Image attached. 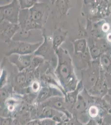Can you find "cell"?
Masks as SVG:
<instances>
[{
	"instance_id": "5bb4252c",
	"label": "cell",
	"mask_w": 111,
	"mask_h": 125,
	"mask_svg": "<svg viewBox=\"0 0 111 125\" xmlns=\"http://www.w3.org/2000/svg\"><path fill=\"white\" fill-rule=\"evenodd\" d=\"M73 46L74 55L83 54L88 48V43L85 38H79L71 42Z\"/></svg>"
},
{
	"instance_id": "7c38bea8",
	"label": "cell",
	"mask_w": 111,
	"mask_h": 125,
	"mask_svg": "<svg viewBox=\"0 0 111 125\" xmlns=\"http://www.w3.org/2000/svg\"><path fill=\"white\" fill-rule=\"evenodd\" d=\"M67 33V31H64L61 28H58L54 31L52 37V45L55 51L60 48L61 45L65 41Z\"/></svg>"
},
{
	"instance_id": "603a6c76",
	"label": "cell",
	"mask_w": 111,
	"mask_h": 125,
	"mask_svg": "<svg viewBox=\"0 0 111 125\" xmlns=\"http://www.w3.org/2000/svg\"><path fill=\"white\" fill-rule=\"evenodd\" d=\"M27 125H41V121L36 120L28 123Z\"/></svg>"
},
{
	"instance_id": "30bf717a",
	"label": "cell",
	"mask_w": 111,
	"mask_h": 125,
	"mask_svg": "<svg viewBox=\"0 0 111 125\" xmlns=\"http://www.w3.org/2000/svg\"><path fill=\"white\" fill-rule=\"evenodd\" d=\"M34 54L27 55L12 54L8 57L9 62L17 68L18 72H22L30 67Z\"/></svg>"
},
{
	"instance_id": "d6986e66",
	"label": "cell",
	"mask_w": 111,
	"mask_h": 125,
	"mask_svg": "<svg viewBox=\"0 0 111 125\" xmlns=\"http://www.w3.org/2000/svg\"><path fill=\"white\" fill-rule=\"evenodd\" d=\"M38 1L37 0H19L21 9H30Z\"/></svg>"
},
{
	"instance_id": "9c48e42d",
	"label": "cell",
	"mask_w": 111,
	"mask_h": 125,
	"mask_svg": "<svg viewBox=\"0 0 111 125\" xmlns=\"http://www.w3.org/2000/svg\"><path fill=\"white\" fill-rule=\"evenodd\" d=\"M20 28L27 31L41 30L42 27L31 19L29 9H21L19 16Z\"/></svg>"
},
{
	"instance_id": "e0dca14e",
	"label": "cell",
	"mask_w": 111,
	"mask_h": 125,
	"mask_svg": "<svg viewBox=\"0 0 111 125\" xmlns=\"http://www.w3.org/2000/svg\"><path fill=\"white\" fill-rule=\"evenodd\" d=\"M45 61L43 58L38 55H34V54L30 67L26 70L29 72H33Z\"/></svg>"
},
{
	"instance_id": "ac0fdd59",
	"label": "cell",
	"mask_w": 111,
	"mask_h": 125,
	"mask_svg": "<svg viewBox=\"0 0 111 125\" xmlns=\"http://www.w3.org/2000/svg\"><path fill=\"white\" fill-rule=\"evenodd\" d=\"M13 88L10 85H5L1 87L0 89V99L2 102L4 101L12 94Z\"/></svg>"
},
{
	"instance_id": "6da1fadb",
	"label": "cell",
	"mask_w": 111,
	"mask_h": 125,
	"mask_svg": "<svg viewBox=\"0 0 111 125\" xmlns=\"http://www.w3.org/2000/svg\"><path fill=\"white\" fill-rule=\"evenodd\" d=\"M57 57V63L54 73L63 91L66 93L74 91L79 82L72 58L68 52L61 47L55 51Z\"/></svg>"
},
{
	"instance_id": "2e32d148",
	"label": "cell",
	"mask_w": 111,
	"mask_h": 125,
	"mask_svg": "<svg viewBox=\"0 0 111 125\" xmlns=\"http://www.w3.org/2000/svg\"><path fill=\"white\" fill-rule=\"evenodd\" d=\"M54 1V3L61 16L66 15L69 9L72 8L71 2L69 0H56Z\"/></svg>"
},
{
	"instance_id": "5b68a950",
	"label": "cell",
	"mask_w": 111,
	"mask_h": 125,
	"mask_svg": "<svg viewBox=\"0 0 111 125\" xmlns=\"http://www.w3.org/2000/svg\"><path fill=\"white\" fill-rule=\"evenodd\" d=\"M29 10L31 19L43 27L46 23L49 16L50 8L48 4L38 1Z\"/></svg>"
},
{
	"instance_id": "4fadbf2b",
	"label": "cell",
	"mask_w": 111,
	"mask_h": 125,
	"mask_svg": "<svg viewBox=\"0 0 111 125\" xmlns=\"http://www.w3.org/2000/svg\"><path fill=\"white\" fill-rule=\"evenodd\" d=\"M99 62L102 71L105 75L111 74V51L102 54Z\"/></svg>"
},
{
	"instance_id": "3957f363",
	"label": "cell",
	"mask_w": 111,
	"mask_h": 125,
	"mask_svg": "<svg viewBox=\"0 0 111 125\" xmlns=\"http://www.w3.org/2000/svg\"><path fill=\"white\" fill-rule=\"evenodd\" d=\"M42 42L31 43L11 41L6 43L8 45V51L5 52V54L6 56L9 57L13 54L21 55L34 54Z\"/></svg>"
},
{
	"instance_id": "7a4b0ae2",
	"label": "cell",
	"mask_w": 111,
	"mask_h": 125,
	"mask_svg": "<svg viewBox=\"0 0 111 125\" xmlns=\"http://www.w3.org/2000/svg\"><path fill=\"white\" fill-rule=\"evenodd\" d=\"M101 74L98 60L93 61L87 68L81 71L82 81L85 89L88 91L91 89L98 81Z\"/></svg>"
},
{
	"instance_id": "44dd1931",
	"label": "cell",
	"mask_w": 111,
	"mask_h": 125,
	"mask_svg": "<svg viewBox=\"0 0 111 125\" xmlns=\"http://www.w3.org/2000/svg\"><path fill=\"white\" fill-rule=\"evenodd\" d=\"M89 115L92 118H96L98 116L99 110L97 106L92 105L89 108L88 110Z\"/></svg>"
},
{
	"instance_id": "277c9868",
	"label": "cell",
	"mask_w": 111,
	"mask_h": 125,
	"mask_svg": "<svg viewBox=\"0 0 111 125\" xmlns=\"http://www.w3.org/2000/svg\"><path fill=\"white\" fill-rule=\"evenodd\" d=\"M21 10L19 0H13L0 6V21H4L18 24L19 16Z\"/></svg>"
},
{
	"instance_id": "7402d4cb",
	"label": "cell",
	"mask_w": 111,
	"mask_h": 125,
	"mask_svg": "<svg viewBox=\"0 0 111 125\" xmlns=\"http://www.w3.org/2000/svg\"><path fill=\"white\" fill-rule=\"evenodd\" d=\"M12 122L11 118H1L0 119V125H11Z\"/></svg>"
},
{
	"instance_id": "8992f818",
	"label": "cell",
	"mask_w": 111,
	"mask_h": 125,
	"mask_svg": "<svg viewBox=\"0 0 111 125\" xmlns=\"http://www.w3.org/2000/svg\"><path fill=\"white\" fill-rule=\"evenodd\" d=\"M43 36L44 41L34 54L43 58L45 61H49L50 63L54 62L57 64V57L53 47L52 38L47 37L44 34Z\"/></svg>"
},
{
	"instance_id": "52a82bcc",
	"label": "cell",
	"mask_w": 111,
	"mask_h": 125,
	"mask_svg": "<svg viewBox=\"0 0 111 125\" xmlns=\"http://www.w3.org/2000/svg\"><path fill=\"white\" fill-rule=\"evenodd\" d=\"M44 33L41 30L27 31L20 29L13 37L12 41L36 43L43 42Z\"/></svg>"
},
{
	"instance_id": "9a60e30c",
	"label": "cell",
	"mask_w": 111,
	"mask_h": 125,
	"mask_svg": "<svg viewBox=\"0 0 111 125\" xmlns=\"http://www.w3.org/2000/svg\"><path fill=\"white\" fill-rule=\"evenodd\" d=\"M47 106L56 109L62 110L65 108L64 98L61 96H55L46 100Z\"/></svg>"
},
{
	"instance_id": "ffe728a7",
	"label": "cell",
	"mask_w": 111,
	"mask_h": 125,
	"mask_svg": "<svg viewBox=\"0 0 111 125\" xmlns=\"http://www.w3.org/2000/svg\"><path fill=\"white\" fill-rule=\"evenodd\" d=\"M30 88L34 93L39 92L42 88L41 82L37 79L34 80L30 85Z\"/></svg>"
},
{
	"instance_id": "ba28073f",
	"label": "cell",
	"mask_w": 111,
	"mask_h": 125,
	"mask_svg": "<svg viewBox=\"0 0 111 125\" xmlns=\"http://www.w3.org/2000/svg\"><path fill=\"white\" fill-rule=\"evenodd\" d=\"M20 29L18 24L12 23L6 21L0 22V41L5 43L10 42Z\"/></svg>"
},
{
	"instance_id": "8fae6325",
	"label": "cell",
	"mask_w": 111,
	"mask_h": 125,
	"mask_svg": "<svg viewBox=\"0 0 111 125\" xmlns=\"http://www.w3.org/2000/svg\"><path fill=\"white\" fill-rule=\"evenodd\" d=\"M62 96L61 91L57 88L50 86H45L42 87L38 93L37 100L38 102H42L53 97Z\"/></svg>"
}]
</instances>
